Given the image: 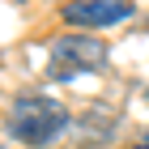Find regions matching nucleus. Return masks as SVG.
<instances>
[{
  "mask_svg": "<svg viewBox=\"0 0 149 149\" xmlns=\"http://www.w3.org/2000/svg\"><path fill=\"white\" fill-rule=\"evenodd\" d=\"M136 149H149V145H136Z\"/></svg>",
  "mask_w": 149,
  "mask_h": 149,
  "instance_id": "20e7f679",
  "label": "nucleus"
},
{
  "mask_svg": "<svg viewBox=\"0 0 149 149\" xmlns=\"http://www.w3.org/2000/svg\"><path fill=\"white\" fill-rule=\"evenodd\" d=\"M107 64V43L94 34H60L47 47V77L51 81H72L81 72H98Z\"/></svg>",
  "mask_w": 149,
  "mask_h": 149,
  "instance_id": "f03ea898",
  "label": "nucleus"
},
{
  "mask_svg": "<svg viewBox=\"0 0 149 149\" xmlns=\"http://www.w3.org/2000/svg\"><path fill=\"white\" fill-rule=\"evenodd\" d=\"M132 13H136L132 0H68V4H64V22L68 26H85V30H98V26L128 22Z\"/></svg>",
  "mask_w": 149,
  "mask_h": 149,
  "instance_id": "7ed1b4c3",
  "label": "nucleus"
},
{
  "mask_svg": "<svg viewBox=\"0 0 149 149\" xmlns=\"http://www.w3.org/2000/svg\"><path fill=\"white\" fill-rule=\"evenodd\" d=\"M68 128V111L56 102V98H43V94H17L9 107V132L22 145L47 149L51 141Z\"/></svg>",
  "mask_w": 149,
  "mask_h": 149,
  "instance_id": "f257e3e1",
  "label": "nucleus"
}]
</instances>
